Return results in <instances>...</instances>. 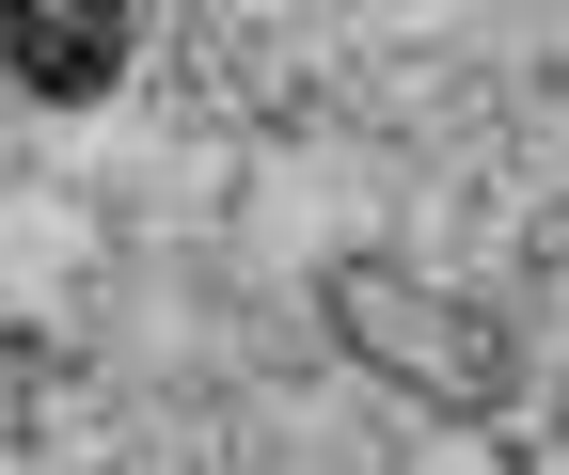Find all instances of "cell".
<instances>
[{
  "label": "cell",
  "mask_w": 569,
  "mask_h": 475,
  "mask_svg": "<svg viewBox=\"0 0 569 475\" xmlns=\"http://www.w3.org/2000/svg\"><path fill=\"white\" fill-rule=\"evenodd\" d=\"M142 48V0H0V63L48 96V111H96Z\"/></svg>",
  "instance_id": "1"
}]
</instances>
